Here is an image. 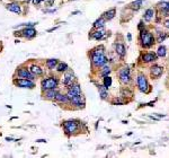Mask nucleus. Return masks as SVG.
Listing matches in <instances>:
<instances>
[{"instance_id":"1","label":"nucleus","mask_w":169,"mask_h":158,"mask_svg":"<svg viewBox=\"0 0 169 158\" xmlns=\"http://www.w3.org/2000/svg\"><path fill=\"white\" fill-rule=\"evenodd\" d=\"M59 85V80L55 77H49V78H45L44 80H42L41 82V87H42V90L45 92V90H49V89H56Z\"/></svg>"},{"instance_id":"2","label":"nucleus","mask_w":169,"mask_h":158,"mask_svg":"<svg viewBox=\"0 0 169 158\" xmlns=\"http://www.w3.org/2000/svg\"><path fill=\"white\" fill-rule=\"evenodd\" d=\"M141 42H142V45L144 48H150V46L155 44V38L150 32L142 31V33H141Z\"/></svg>"},{"instance_id":"3","label":"nucleus","mask_w":169,"mask_h":158,"mask_svg":"<svg viewBox=\"0 0 169 158\" xmlns=\"http://www.w3.org/2000/svg\"><path fill=\"white\" fill-rule=\"evenodd\" d=\"M78 123L76 122V121H65V122H63V129H64V131L67 134H72V133H75L78 131Z\"/></svg>"},{"instance_id":"4","label":"nucleus","mask_w":169,"mask_h":158,"mask_svg":"<svg viewBox=\"0 0 169 158\" xmlns=\"http://www.w3.org/2000/svg\"><path fill=\"white\" fill-rule=\"evenodd\" d=\"M91 61L95 67H103L107 63V58L104 54H91Z\"/></svg>"},{"instance_id":"5","label":"nucleus","mask_w":169,"mask_h":158,"mask_svg":"<svg viewBox=\"0 0 169 158\" xmlns=\"http://www.w3.org/2000/svg\"><path fill=\"white\" fill-rule=\"evenodd\" d=\"M119 80L122 84H129L130 80H131V75H130V69L127 67H124L119 71Z\"/></svg>"},{"instance_id":"6","label":"nucleus","mask_w":169,"mask_h":158,"mask_svg":"<svg viewBox=\"0 0 169 158\" xmlns=\"http://www.w3.org/2000/svg\"><path fill=\"white\" fill-rule=\"evenodd\" d=\"M15 85H17L20 88H34L35 87V84L33 80L31 79H26V78H20V79H17L15 80Z\"/></svg>"},{"instance_id":"7","label":"nucleus","mask_w":169,"mask_h":158,"mask_svg":"<svg viewBox=\"0 0 169 158\" xmlns=\"http://www.w3.org/2000/svg\"><path fill=\"white\" fill-rule=\"evenodd\" d=\"M77 95H81V87L79 86V84H71L69 86V89H68V93H67L69 101Z\"/></svg>"},{"instance_id":"8","label":"nucleus","mask_w":169,"mask_h":158,"mask_svg":"<svg viewBox=\"0 0 169 158\" xmlns=\"http://www.w3.org/2000/svg\"><path fill=\"white\" fill-rule=\"evenodd\" d=\"M138 86H139V89H140L142 93H147V92H148L149 84H148L147 78H145L143 75H139L138 76Z\"/></svg>"},{"instance_id":"9","label":"nucleus","mask_w":169,"mask_h":158,"mask_svg":"<svg viewBox=\"0 0 169 158\" xmlns=\"http://www.w3.org/2000/svg\"><path fill=\"white\" fill-rule=\"evenodd\" d=\"M17 75H18V77H20V78H26V79H31V80L34 79L33 74H32L31 71H29V69H27V68H20V69L17 71Z\"/></svg>"},{"instance_id":"10","label":"nucleus","mask_w":169,"mask_h":158,"mask_svg":"<svg viewBox=\"0 0 169 158\" xmlns=\"http://www.w3.org/2000/svg\"><path fill=\"white\" fill-rule=\"evenodd\" d=\"M70 102L72 104H75L76 106H78V107H83L85 106V98H83L82 95H77L75 97H72L70 100Z\"/></svg>"},{"instance_id":"11","label":"nucleus","mask_w":169,"mask_h":158,"mask_svg":"<svg viewBox=\"0 0 169 158\" xmlns=\"http://www.w3.org/2000/svg\"><path fill=\"white\" fill-rule=\"evenodd\" d=\"M22 33H23V36H25L26 38H33L36 36V33H37V32L35 31L33 27L28 26V27H26L24 31H22Z\"/></svg>"},{"instance_id":"12","label":"nucleus","mask_w":169,"mask_h":158,"mask_svg":"<svg viewBox=\"0 0 169 158\" xmlns=\"http://www.w3.org/2000/svg\"><path fill=\"white\" fill-rule=\"evenodd\" d=\"M150 72H151V76L152 77L159 78V77L163 75V67H160V66H152L150 69Z\"/></svg>"},{"instance_id":"13","label":"nucleus","mask_w":169,"mask_h":158,"mask_svg":"<svg viewBox=\"0 0 169 158\" xmlns=\"http://www.w3.org/2000/svg\"><path fill=\"white\" fill-rule=\"evenodd\" d=\"M73 79H75V75L72 74V72H65L64 74V76H63V85H65V86H70L72 82H73Z\"/></svg>"},{"instance_id":"14","label":"nucleus","mask_w":169,"mask_h":158,"mask_svg":"<svg viewBox=\"0 0 169 158\" xmlns=\"http://www.w3.org/2000/svg\"><path fill=\"white\" fill-rule=\"evenodd\" d=\"M7 9H8L9 12H13V13H16V14L22 13V8H20V6H19L18 4H16V2L8 4V5H7Z\"/></svg>"},{"instance_id":"15","label":"nucleus","mask_w":169,"mask_h":158,"mask_svg":"<svg viewBox=\"0 0 169 158\" xmlns=\"http://www.w3.org/2000/svg\"><path fill=\"white\" fill-rule=\"evenodd\" d=\"M29 71L33 74V76H41V75H43V69L40 66H36V64L31 66L29 67Z\"/></svg>"},{"instance_id":"16","label":"nucleus","mask_w":169,"mask_h":158,"mask_svg":"<svg viewBox=\"0 0 169 158\" xmlns=\"http://www.w3.org/2000/svg\"><path fill=\"white\" fill-rule=\"evenodd\" d=\"M158 56L155 53H145L142 56V60L144 62H152V61H156Z\"/></svg>"},{"instance_id":"17","label":"nucleus","mask_w":169,"mask_h":158,"mask_svg":"<svg viewBox=\"0 0 169 158\" xmlns=\"http://www.w3.org/2000/svg\"><path fill=\"white\" fill-rule=\"evenodd\" d=\"M56 94H58V92H56L55 89H49V90H45L44 97H45L46 100H54Z\"/></svg>"},{"instance_id":"18","label":"nucleus","mask_w":169,"mask_h":158,"mask_svg":"<svg viewBox=\"0 0 169 158\" xmlns=\"http://www.w3.org/2000/svg\"><path fill=\"white\" fill-rule=\"evenodd\" d=\"M116 53H117L119 57L123 59V58L125 57V53H126L125 46H124L123 44H117L116 45Z\"/></svg>"},{"instance_id":"19","label":"nucleus","mask_w":169,"mask_h":158,"mask_svg":"<svg viewBox=\"0 0 169 158\" xmlns=\"http://www.w3.org/2000/svg\"><path fill=\"white\" fill-rule=\"evenodd\" d=\"M98 87V92H99V95H100V97L103 98V100H106L107 98V88L104 86V85H98L97 86Z\"/></svg>"},{"instance_id":"20","label":"nucleus","mask_w":169,"mask_h":158,"mask_svg":"<svg viewBox=\"0 0 169 158\" xmlns=\"http://www.w3.org/2000/svg\"><path fill=\"white\" fill-rule=\"evenodd\" d=\"M54 100H55L56 102H60V103H69L70 102L67 95H62V94H60V93H58V94H56Z\"/></svg>"},{"instance_id":"21","label":"nucleus","mask_w":169,"mask_h":158,"mask_svg":"<svg viewBox=\"0 0 169 158\" xmlns=\"http://www.w3.org/2000/svg\"><path fill=\"white\" fill-rule=\"evenodd\" d=\"M104 34H105V32L103 31V30H99V28H98V31L94 32V33L91 34V38L98 41V40H101V38H104Z\"/></svg>"},{"instance_id":"22","label":"nucleus","mask_w":169,"mask_h":158,"mask_svg":"<svg viewBox=\"0 0 169 158\" xmlns=\"http://www.w3.org/2000/svg\"><path fill=\"white\" fill-rule=\"evenodd\" d=\"M153 15H155L153 9H147L145 13H144V20L145 22H150L152 17H153Z\"/></svg>"},{"instance_id":"23","label":"nucleus","mask_w":169,"mask_h":158,"mask_svg":"<svg viewBox=\"0 0 169 158\" xmlns=\"http://www.w3.org/2000/svg\"><path fill=\"white\" fill-rule=\"evenodd\" d=\"M55 69L58 72H63V71H67L68 70V64L64 62H59L56 64Z\"/></svg>"},{"instance_id":"24","label":"nucleus","mask_w":169,"mask_h":158,"mask_svg":"<svg viewBox=\"0 0 169 158\" xmlns=\"http://www.w3.org/2000/svg\"><path fill=\"white\" fill-rule=\"evenodd\" d=\"M58 63H59V61H58L56 59H49V60L46 61V67H47L49 69H54Z\"/></svg>"},{"instance_id":"25","label":"nucleus","mask_w":169,"mask_h":158,"mask_svg":"<svg viewBox=\"0 0 169 158\" xmlns=\"http://www.w3.org/2000/svg\"><path fill=\"white\" fill-rule=\"evenodd\" d=\"M115 14H116L115 9H109L108 12H106V13L104 14V18L107 19V20H111V19H113L115 17Z\"/></svg>"},{"instance_id":"26","label":"nucleus","mask_w":169,"mask_h":158,"mask_svg":"<svg viewBox=\"0 0 169 158\" xmlns=\"http://www.w3.org/2000/svg\"><path fill=\"white\" fill-rule=\"evenodd\" d=\"M142 2H143V0H137V1L132 2L131 5H130V8H131V9H133V10H139V9L141 8Z\"/></svg>"},{"instance_id":"27","label":"nucleus","mask_w":169,"mask_h":158,"mask_svg":"<svg viewBox=\"0 0 169 158\" xmlns=\"http://www.w3.org/2000/svg\"><path fill=\"white\" fill-rule=\"evenodd\" d=\"M104 24H105V18H104V17H101V18L97 19V20L95 22L94 27H95V28H103Z\"/></svg>"},{"instance_id":"28","label":"nucleus","mask_w":169,"mask_h":158,"mask_svg":"<svg viewBox=\"0 0 169 158\" xmlns=\"http://www.w3.org/2000/svg\"><path fill=\"white\" fill-rule=\"evenodd\" d=\"M166 48L163 46V45H161V46H159L158 48V51H157V56L158 57H161V58H163L165 56H166Z\"/></svg>"},{"instance_id":"29","label":"nucleus","mask_w":169,"mask_h":158,"mask_svg":"<svg viewBox=\"0 0 169 158\" xmlns=\"http://www.w3.org/2000/svg\"><path fill=\"white\" fill-rule=\"evenodd\" d=\"M104 86H105L106 88H108V87L112 86V78L109 76L104 77Z\"/></svg>"},{"instance_id":"30","label":"nucleus","mask_w":169,"mask_h":158,"mask_svg":"<svg viewBox=\"0 0 169 158\" xmlns=\"http://www.w3.org/2000/svg\"><path fill=\"white\" fill-rule=\"evenodd\" d=\"M109 74H111V68H109V67H104V68L101 69V72H100V75L103 77L109 76Z\"/></svg>"},{"instance_id":"31","label":"nucleus","mask_w":169,"mask_h":158,"mask_svg":"<svg viewBox=\"0 0 169 158\" xmlns=\"http://www.w3.org/2000/svg\"><path fill=\"white\" fill-rule=\"evenodd\" d=\"M91 54H104V48H103V46L96 48L95 50H93Z\"/></svg>"},{"instance_id":"32","label":"nucleus","mask_w":169,"mask_h":158,"mask_svg":"<svg viewBox=\"0 0 169 158\" xmlns=\"http://www.w3.org/2000/svg\"><path fill=\"white\" fill-rule=\"evenodd\" d=\"M167 38V34H165V33H159V36L157 38V41L158 42H163Z\"/></svg>"},{"instance_id":"33","label":"nucleus","mask_w":169,"mask_h":158,"mask_svg":"<svg viewBox=\"0 0 169 158\" xmlns=\"http://www.w3.org/2000/svg\"><path fill=\"white\" fill-rule=\"evenodd\" d=\"M160 8L163 9V12H169V2H163L160 5Z\"/></svg>"},{"instance_id":"34","label":"nucleus","mask_w":169,"mask_h":158,"mask_svg":"<svg viewBox=\"0 0 169 158\" xmlns=\"http://www.w3.org/2000/svg\"><path fill=\"white\" fill-rule=\"evenodd\" d=\"M32 1H33V4H34V5H38V4H41V2L44 1V0H32Z\"/></svg>"},{"instance_id":"35","label":"nucleus","mask_w":169,"mask_h":158,"mask_svg":"<svg viewBox=\"0 0 169 158\" xmlns=\"http://www.w3.org/2000/svg\"><path fill=\"white\" fill-rule=\"evenodd\" d=\"M163 25H165V27H166V28H169V20H166Z\"/></svg>"},{"instance_id":"36","label":"nucleus","mask_w":169,"mask_h":158,"mask_svg":"<svg viewBox=\"0 0 169 158\" xmlns=\"http://www.w3.org/2000/svg\"><path fill=\"white\" fill-rule=\"evenodd\" d=\"M36 142H46V140L45 139H37L36 140Z\"/></svg>"},{"instance_id":"37","label":"nucleus","mask_w":169,"mask_h":158,"mask_svg":"<svg viewBox=\"0 0 169 158\" xmlns=\"http://www.w3.org/2000/svg\"><path fill=\"white\" fill-rule=\"evenodd\" d=\"M54 0H47V4H49V6H51L52 5V2H53Z\"/></svg>"},{"instance_id":"38","label":"nucleus","mask_w":169,"mask_h":158,"mask_svg":"<svg viewBox=\"0 0 169 158\" xmlns=\"http://www.w3.org/2000/svg\"><path fill=\"white\" fill-rule=\"evenodd\" d=\"M25 1H27V2H28V1H29V0H25Z\"/></svg>"}]
</instances>
